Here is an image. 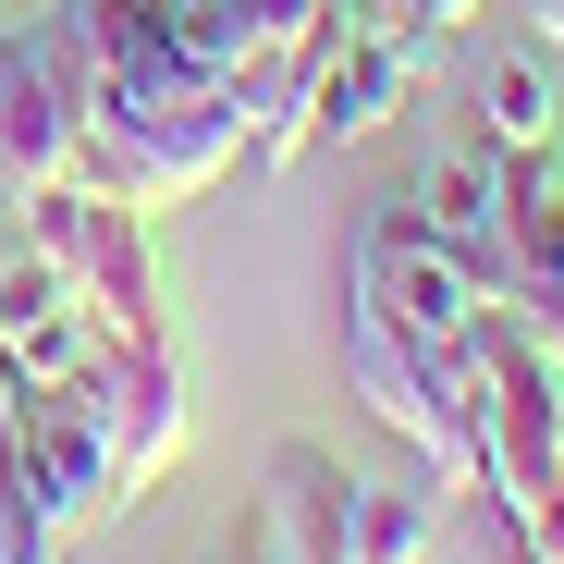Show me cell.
<instances>
[{"label": "cell", "instance_id": "cell-11", "mask_svg": "<svg viewBox=\"0 0 564 564\" xmlns=\"http://www.w3.org/2000/svg\"><path fill=\"white\" fill-rule=\"evenodd\" d=\"M148 25L172 37V62H197L209 86L246 99V0H148Z\"/></svg>", "mask_w": 564, "mask_h": 564}, {"label": "cell", "instance_id": "cell-2", "mask_svg": "<svg viewBox=\"0 0 564 564\" xmlns=\"http://www.w3.org/2000/svg\"><path fill=\"white\" fill-rule=\"evenodd\" d=\"M86 37H99V86H86V184L123 209H184L246 160V99L209 86L197 62H172V37L148 25V0H86Z\"/></svg>", "mask_w": 564, "mask_h": 564}, {"label": "cell", "instance_id": "cell-7", "mask_svg": "<svg viewBox=\"0 0 564 564\" xmlns=\"http://www.w3.org/2000/svg\"><path fill=\"white\" fill-rule=\"evenodd\" d=\"M332 13L344 0H246V160L258 172H282L307 148V74H319V50H332Z\"/></svg>", "mask_w": 564, "mask_h": 564}, {"label": "cell", "instance_id": "cell-13", "mask_svg": "<svg viewBox=\"0 0 564 564\" xmlns=\"http://www.w3.org/2000/svg\"><path fill=\"white\" fill-rule=\"evenodd\" d=\"M344 13H356V25H393V37H454L479 0H344Z\"/></svg>", "mask_w": 564, "mask_h": 564}, {"label": "cell", "instance_id": "cell-16", "mask_svg": "<svg viewBox=\"0 0 564 564\" xmlns=\"http://www.w3.org/2000/svg\"><path fill=\"white\" fill-rule=\"evenodd\" d=\"M528 564H552V552H528Z\"/></svg>", "mask_w": 564, "mask_h": 564}, {"label": "cell", "instance_id": "cell-5", "mask_svg": "<svg viewBox=\"0 0 564 564\" xmlns=\"http://www.w3.org/2000/svg\"><path fill=\"white\" fill-rule=\"evenodd\" d=\"M25 246L99 307V332H172L160 319V234H148V209L99 197L86 172H62L50 197H25Z\"/></svg>", "mask_w": 564, "mask_h": 564}, {"label": "cell", "instance_id": "cell-3", "mask_svg": "<svg viewBox=\"0 0 564 564\" xmlns=\"http://www.w3.org/2000/svg\"><path fill=\"white\" fill-rule=\"evenodd\" d=\"M86 86H99V37H86V0L0 25V197H50L86 160Z\"/></svg>", "mask_w": 564, "mask_h": 564}, {"label": "cell", "instance_id": "cell-9", "mask_svg": "<svg viewBox=\"0 0 564 564\" xmlns=\"http://www.w3.org/2000/svg\"><path fill=\"white\" fill-rule=\"evenodd\" d=\"M99 344H111L99 307H86L74 282L13 234V258H0V381H74Z\"/></svg>", "mask_w": 564, "mask_h": 564}, {"label": "cell", "instance_id": "cell-10", "mask_svg": "<svg viewBox=\"0 0 564 564\" xmlns=\"http://www.w3.org/2000/svg\"><path fill=\"white\" fill-rule=\"evenodd\" d=\"M479 123H491V148H552V135H564V86H552L540 37L479 62Z\"/></svg>", "mask_w": 564, "mask_h": 564}, {"label": "cell", "instance_id": "cell-15", "mask_svg": "<svg viewBox=\"0 0 564 564\" xmlns=\"http://www.w3.org/2000/svg\"><path fill=\"white\" fill-rule=\"evenodd\" d=\"M13 234H25V209H13V197H0V258H13Z\"/></svg>", "mask_w": 564, "mask_h": 564}, {"label": "cell", "instance_id": "cell-4", "mask_svg": "<svg viewBox=\"0 0 564 564\" xmlns=\"http://www.w3.org/2000/svg\"><path fill=\"white\" fill-rule=\"evenodd\" d=\"M466 430H479V491L528 528L552 466H564V356L491 295L479 307V381H466Z\"/></svg>", "mask_w": 564, "mask_h": 564}, {"label": "cell", "instance_id": "cell-1", "mask_svg": "<svg viewBox=\"0 0 564 564\" xmlns=\"http://www.w3.org/2000/svg\"><path fill=\"white\" fill-rule=\"evenodd\" d=\"M479 282L466 258L417 221L381 209L356 234V295H344V381L393 442H417L442 479H479V430H466V381H479Z\"/></svg>", "mask_w": 564, "mask_h": 564}, {"label": "cell", "instance_id": "cell-12", "mask_svg": "<svg viewBox=\"0 0 564 564\" xmlns=\"http://www.w3.org/2000/svg\"><path fill=\"white\" fill-rule=\"evenodd\" d=\"M442 516L430 491H381V479H356V564H430Z\"/></svg>", "mask_w": 564, "mask_h": 564}, {"label": "cell", "instance_id": "cell-8", "mask_svg": "<svg viewBox=\"0 0 564 564\" xmlns=\"http://www.w3.org/2000/svg\"><path fill=\"white\" fill-rule=\"evenodd\" d=\"M503 307L564 356V160L503 148Z\"/></svg>", "mask_w": 564, "mask_h": 564}, {"label": "cell", "instance_id": "cell-14", "mask_svg": "<svg viewBox=\"0 0 564 564\" xmlns=\"http://www.w3.org/2000/svg\"><path fill=\"white\" fill-rule=\"evenodd\" d=\"M528 37H540V50L564 62V0H528Z\"/></svg>", "mask_w": 564, "mask_h": 564}, {"label": "cell", "instance_id": "cell-6", "mask_svg": "<svg viewBox=\"0 0 564 564\" xmlns=\"http://www.w3.org/2000/svg\"><path fill=\"white\" fill-rule=\"evenodd\" d=\"M86 393H99V417H111L123 491H148L160 466L184 454V430H197V381H184L172 332H111L99 356H86Z\"/></svg>", "mask_w": 564, "mask_h": 564}]
</instances>
